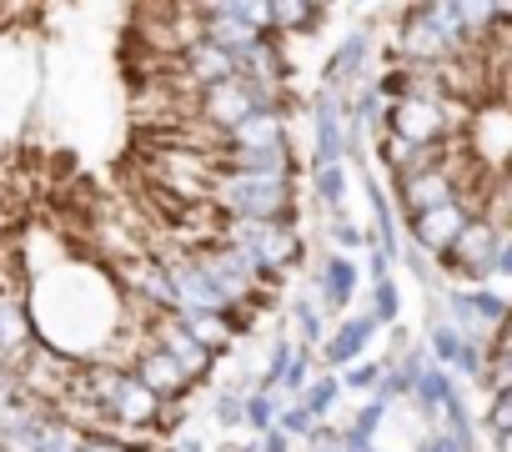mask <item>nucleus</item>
I'll use <instances>...</instances> for the list:
<instances>
[{
    "mask_svg": "<svg viewBox=\"0 0 512 452\" xmlns=\"http://www.w3.org/2000/svg\"><path fill=\"white\" fill-rule=\"evenodd\" d=\"M332 322H337V317H332L312 292H297V302H292V332H287V337L302 342V347H322V337L332 332Z\"/></svg>",
    "mask_w": 512,
    "mask_h": 452,
    "instance_id": "f8f14e48",
    "label": "nucleus"
},
{
    "mask_svg": "<svg viewBox=\"0 0 512 452\" xmlns=\"http://www.w3.org/2000/svg\"><path fill=\"white\" fill-rule=\"evenodd\" d=\"M362 312H367L382 332H387V327H397V317H402V292H397V282H392V277H387V282H372V287H367V307H362Z\"/></svg>",
    "mask_w": 512,
    "mask_h": 452,
    "instance_id": "f3484780",
    "label": "nucleus"
},
{
    "mask_svg": "<svg viewBox=\"0 0 512 452\" xmlns=\"http://www.w3.org/2000/svg\"><path fill=\"white\" fill-rule=\"evenodd\" d=\"M332 221V257H357V252H367V232L347 216V211H337V216H327Z\"/></svg>",
    "mask_w": 512,
    "mask_h": 452,
    "instance_id": "aec40b11",
    "label": "nucleus"
},
{
    "mask_svg": "<svg viewBox=\"0 0 512 452\" xmlns=\"http://www.w3.org/2000/svg\"><path fill=\"white\" fill-rule=\"evenodd\" d=\"M337 382H342V397L362 402V397H372V392L382 387V362H377V357H362V362L342 367V372H337Z\"/></svg>",
    "mask_w": 512,
    "mask_h": 452,
    "instance_id": "a211bd4d",
    "label": "nucleus"
},
{
    "mask_svg": "<svg viewBox=\"0 0 512 452\" xmlns=\"http://www.w3.org/2000/svg\"><path fill=\"white\" fill-rule=\"evenodd\" d=\"M477 211H472V201H447V206H437V211H422V216H407L402 226H407V232H402V242L407 247H417L422 257H442L457 237H462V226L472 221Z\"/></svg>",
    "mask_w": 512,
    "mask_h": 452,
    "instance_id": "39448f33",
    "label": "nucleus"
},
{
    "mask_svg": "<svg viewBox=\"0 0 512 452\" xmlns=\"http://www.w3.org/2000/svg\"><path fill=\"white\" fill-rule=\"evenodd\" d=\"M292 402H297L317 427H322V422H332V412H337V402H342V382H337V372H317V377L292 397Z\"/></svg>",
    "mask_w": 512,
    "mask_h": 452,
    "instance_id": "2eb2a0df",
    "label": "nucleus"
},
{
    "mask_svg": "<svg viewBox=\"0 0 512 452\" xmlns=\"http://www.w3.org/2000/svg\"><path fill=\"white\" fill-rule=\"evenodd\" d=\"M141 337H146L151 347H161L191 387L211 382V377H216V367H221V362H216V357H211V352H206L186 327H181V317H176V312H171V317H141Z\"/></svg>",
    "mask_w": 512,
    "mask_h": 452,
    "instance_id": "20e7f679",
    "label": "nucleus"
},
{
    "mask_svg": "<svg viewBox=\"0 0 512 452\" xmlns=\"http://www.w3.org/2000/svg\"><path fill=\"white\" fill-rule=\"evenodd\" d=\"M262 106H272V101L256 96L251 86H241V81L231 76V81H216V86H206V91L191 96V121L221 141L231 126H241L251 111H262Z\"/></svg>",
    "mask_w": 512,
    "mask_h": 452,
    "instance_id": "7ed1b4c3",
    "label": "nucleus"
},
{
    "mask_svg": "<svg viewBox=\"0 0 512 452\" xmlns=\"http://www.w3.org/2000/svg\"><path fill=\"white\" fill-rule=\"evenodd\" d=\"M507 272H512V232H497L482 216H472L462 237L437 257V282L447 287H492Z\"/></svg>",
    "mask_w": 512,
    "mask_h": 452,
    "instance_id": "f03ea898",
    "label": "nucleus"
},
{
    "mask_svg": "<svg viewBox=\"0 0 512 452\" xmlns=\"http://www.w3.org/2000/svg\"><path fill=\"white\" fill-rule=\"evenodd\" d=\"M206 206L226 221H297L302 176H251V171H216Z\"/></svg>",
    "mask_w": 512,
    "mask_h": 452,
    "instance_id": "f257e3e1",
    "label": "nucleus"
},
{
    "mask_svg": "<svg viewBox=\"0 0 512 452\" xmlns=\"http://www.w3.org/2000/svg\"><path fill=\"white\" fill-rule=\"evenodd\" d=\"M322 372V362H317V347H292V357H287V372H282V382H277V392H287V397H297L312 377Z\"/></svg>",
    "mask_w": 512,
    "mask_h": 452,
    "instance_id": "6ab92c4d",
    "label": "nucleus"
},
{
    "mask_svg": "<svg viewBox=\"0 0 512 452\" xmlns=\"http://www.w3.org/2000/svg\"><path fill=\"white\" fill-rule=\"evenodd\" d=\"M282 146H292V106H262L221 136V151H282Z\"/></svg>",
    "mask_w": 512,
    "mask_h": 452,
    "instance_id": "423d86ee",
    "label": "nucleus"
},
{
    "mask_svg": "<svg viewBox=\"0 0 512 452\" xmlns=\"http://www.w3.org/2000/svg\"><path fill=\"white\" fill-rule=\"evenodd\" d=\"M287 402H292V397H287V392H277V387H251V392H246V402H241V432H256V437L272 432Z\"/></svg>",
    "mask_w": 512,
    "mask_h": 452,
    "instance_id": "4468645a",
    "label": "nucleus"
},
{
    "mask_svg": "<svg viewBox=\"0 0 512 452\" xmlns=\"http://www.w3.org/2000/svg\"><path fill=\"white\" fill-rule=\"evenodd\" d=\"M397 267H407L422 287H437V262H432V257H422V252H417V247H407V242L397 247Z\"/></svg>",
    "mask_w": 512,
    "mask_h": 452,
    "instance_id": "4be33fe9",
    "label": "nucleus"
},
{
    "mask_svg": "<svg viewBox=\"0 0 512 452\" xmlns=\"http://www.w3.org/2000/svg\"><path fill=\"white\" fill-rule=\"evenodd\" d=\"M327 21L322 6H307V0H267V36L272 41H302Z\"/></svg>",
    "mask_w": 512,
    "mask_h": 452,
    "instance_id": "9d476101",
    "label": "nucleus"
},
{
    "mask_svg": "<svg viewBox=\"0 0 512 452\" xmlns=\"http://www.w3.org/2000/svg\"><path fill=\"white\" fill-rule=\"evenodd\" d=\"M377 332H382V327H377L367 312L337 317V322H332V332H327V337H322V347H317V362H322V372H342V367L362 362V357L372 352Z\"/></svg>",
    "mask_w": 512,
    "mask_h": 452,
    "instance_id": "0eeeda50",
    "label": "nucleus"
},
{
    "mask_svg": "<svg viewBox=\"0 0 512 452\" xmlns=\"http://www.w3.org/2000/svg\"><path fill=\"white\" fill-rule=\"evenodd\" d=\"M477 432H512V387L487 392V412L477 417Z\"/></svg>",
    "mask_w": 512,
    "mask_h": 452,
    "instance_id": "412c9836",
    "label": "nucleus"
},
{
    "mask_svg": "<svg viewBox=\"0 0 512 452\" xmlns=\"http://www.w3.org/2000/svg\"><path fill=\"white\" fill-rule=\"evenodd\" d=\"M176 317H181V327H186V332H191V337H196V342H201V347H206L216 362H221V357L241 342L221 312H176Z\"/></svg>",
    "mask_w": 512,
    "mask_h": 452,
    "instance_id": "ddd939ff",
    "label": "nucleus"
},
{
    "mask_svg": "<svg viewBox=\"0 0 512 452\" xmlns=\"http://www.w3.org/2000/svg\"><path fill=\"white\" fill-rule=\"evenodd\" d=\"M16 397H21V382H16L11 362H0V407H11Z\"/></svg>",
    "mask_w": 512,
    "mask_h": 452,
    "instance_id": "5701e85b",
    "label": "nucleus"
},
{
    "mask_svg": "<svg viewBox=\"0 0 512 452\" xmlns=\"http://www.w3.org/2000/svg\"><path fill=\"white\" fill-rule=\"evenodd\" d=\"M312 297H317L332 317H347L352 302L362 297V267H357V257H332V252H327V257L317 262Z\"/></svg>",
    "mask_w": 512,
    "mask_h": 452,
    "instance_id": "1a4fd4ad",
    "label": "nucleus"
},
{
    "mask_svg": "<svg viewBox=\"0 0 512 452\" xmlns=\"http://www.w3.org/2000/svg\"><path fill=\"white\" fill-rule=\"evenodd\" d=\"M246 392H251V387H241L236 377L211 392V422H216L221 432H241V402H246Z\"/></svg>",
    "mask_w": 512,
    "mask_h": 452,
    "instance_id": "dca6fc26",
    "label": "nucleus"
},
{
    "mask_svg": "<svg viewBox=\"0 0 512 452\" xmlns=\"http://www.w3.org/2000/svg\"><path fill=\"white\" fill-rule=\"evenodd\" d=\"M126 372L146 387V392H156L161 402H181V397H191V382L176 372V362L161 352V347H151L141 332H136V342H131V357H126Z\"/></svg>",
    "mask_w": 512,
    "mask_h": 452,
    "instance_id": "6e6552de",
    "label": "nucleus"
},
{
    "mask_svg": "<svg viewBox=\"0 0 512 452\" xmlns=\"http://www.w3.org/2000/svg\"><path fill=\"white\" fill-rule=\"evenodd\" d=\"M302 186L312 191V201L327 211V216H337V211H347V191H352V166H302Z\"/></svg>",
    "mask_w": 512,
    "mask_h": 452,
    "instance_id": "9b49d317",
    "label": "nucleus"
}]
</instances>
